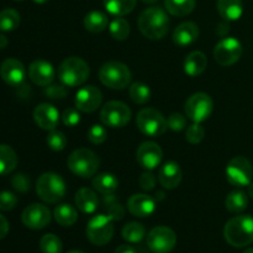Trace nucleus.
I'll return each instance as SVG.
<instances>
[{"label": "nucleus", "instance_id": "nucleus-1", "mask_svg": "<svg viewBox=\"0 0 253 253\" xmlns=\"http://www.w3.org/2000/svg\"><path fill=\"white\" fill-rule=\"evenodd\" d=\"M169 17L167 11L160 6H151L143 10L137 20L141 34L148 40H162L169 30Z\"/></svg>", "mask_w": 253, "mask_h": 253}, {"label": "nucleus", "instance_id": "nucleus-2", "mask_svg": "<svg viewBox=\"0 0 253 253\" xmlns=\"http://www.w3.org/2000/svg\"><path fill=\"white\" fill-rule=\"evenodd\" d=\"M224 237L234 247H246L253 242V217L239 215L230 219L224 226Z\"/></svg>", "mask_w": 253, "mask_h": 253}, {"label": "nucleus", "instance_id": "nucleus-3", "mask_svg": "<svg viewBox=\"0 0 253 253\" xmlns=\"http://www.w3.org/2000/svg\"><path fill=\"white\" fill-rule=\"evenodd\" d=\"M67 166L74 175L83 179L94 177L100 167V158L89 148H78L69 155Z\"/></svg>", "mask_w": 253, "mask_h": 253}, {"label": "nucleus", "instance_id": "nucleus-4", "mask_svg": "<svg viewBox=\"0 0 253 253\" xmlns=\"http://www.w3.org/2000/svg\"><path fill=\"white\" fill-rule=\"evenodd\" d=\"M89 74L88 63L79 57H68L58 67V79L69 88L83 85L88 81Z\"/></svg>", "mask_w": 253, "mask_h": 253}, {"label": "nucleus", "instance_id": "nucleus-5", "mask_svg": "<svg viewBox=\"0 0 253 253\" xmlns=\"http://www.w3.org/2000/svg\"><path fill=\"white\" fill-rule=\"evenodd\" d=\"M99 79L108 88L123 90L130 86L132 74L126 64L118 61H109L99 69Z\"/></svg>", "mask_w": 253, "mask_h": 253}, {"label": "nucleus", "instance_id": "nucleus-6", "mask_svg": "<svg viewBox=\"0 0 253 253\" xmlns=\"http://www.w3.org/2000/svg\"><path fill=\"white\" fill-rule=\"evenodd\" d=\"M67 192L66 182L59 174L47 172L40 175L36 183V193L41 200L48 204H57L64 198Z\"/></svg>", "mask_w": 253, "mask_h": 253}, {"label": "nucleus", "instance_id": "nucleus-7", "mask_svg": "<svg viewBox=\"0 0 253 253\" xmlns=\"http://www.w3.org/2000/svg\"><path fill=\"white\" fill-rule=\"evenodd\" d=\"M137 128L148 137H158L167 131V119L161 111L153 108H145L136 116Z\"/></svg>", "mask_w": 253, "mask_h": 253}, {"label": "nucleus", "instance_id": "nucleus-8", "mask_svg": "<svg viewBox=\"0 0 253 253\" xmlns=\"http://www.w3.org/2000/svg\"><path fill=\"white\" fill-rule=\"evenodd\" d=\"M114 220L106 214H98L86 225V237L95 246H105L114 236Z\"/></svg>", "mask_w": 253, "mask_h": 253}, {"label": "nucleus", "instance_id": "nucleus-9", "mask_svg": "<svg viewBox=\"0 0 253 253\" xmlns=\"http://www.w3.org/2000/svg\"><path fill=\"white\" fill-rule=\"evenodd\" d=\"M131 109L119 100L108 101L100 110V120L104 126L111 128H121L131 120Z\"/></svg>", "mask_w": 253, "mask_h": 253}, {"label": "nucleus", "instance_id": "nucleus-10", "mask_svg": "<svg viewBox=\"0 0 253 253\" xmlns=\"http://www.w3.org/2000/svg\"><path fill=\"white\" fill-rule=\"evenodd\" d=\"M185 115L193 123H204L214 111V101L207 93H195L185 101Z\"/></svg>", "mask_w": 253, "mask_h": 253}, {"label": "nucleus", "instance_id": "nucleus-11", "mask_svg": "<svg viewBox=\"0 0 253 253\" xmlns=\"http://www.w3.org/2000/svg\"><path fill=\"white\" fill-rule=\"evenodd\" d=\"M225 174L230 184L236 188H244L252 182L253 167L246 157L237 156L226 166Z\"/></svg>", "mask_w": 253, "mask_h": 253}, {"label": "nucleus", "instance_id": "nucleus-12", "mask_svg": "<svg viewBox=\"0 0 253 253\" xmlns=\"http://www.w3.org/2000/svg\"><path fill=\"white\" fill-rule=\"evenodd\" d=\"M242 53H244L242 43L235 37L222 39L219 43H216L214 52H212L216 63L222 67H230L239 62Z\"/></svg>", "mask_w": 253, "mask_h": 253}, {"label": "nucleus", "instance_id": "nucleus-13", "mask_svg": "<svg viewBox=\"0 0 253 253\" xmlns=\"http://www.w3.org/2000/svg\"><path fill=\"white\" fill-rule=\"evenodd\" d=\"M177 245V235L170 227L157 226L147 235V246L153 253H169Z\"/></svg>", "mask_w": 253, "mask_h": 253}, {"label": "nucleus", "instance_id": "nucleus-14", "mask_svg": "<svg viewBox=\"0 0 253 253\" xmlns=\"http://www.w3.org/2000/svg\"><path fill=\"white\" fill-rule=\"evenodd\" d=\"M51 219V210L46 205L39 204V203H35V204H31L27 208H25L21 215L22 224L27 229L31 230L44 229V227L49 225Z\"/></svg>", "mask_w": 253, "mask_h": 253}, {"label": "nucleus", "instance_id": "nucleus-15", "mask_svg": "<svg viewBox=\"0 0 253 253\" xmlns=\"http://www.w3.org/2000/svg\"><path fill=\"white\" fill-rule=\"evenodd\" d=\"M103 103V94L95 85L82 86L76 94L74 105L82 113L90 114L98 110Z\"/></svg>", "mask_w": 253, "mask_h": 253}, {"label": "nucleus", "instance_id": "nucleus-16", "mask_svg": "<svg viewBox=\"0 0 253 253\" xmlns=\"http://www.w3.org/2000/svg\"><path fill=\"white\" fill-rule=\"evenodd\" d=\"M162 148L153 141H145L136 151V161L146 170L156 169L162 162Z\"/></svg>", "mask_w": 253, "mask_h": 253}, {"label": "nucleus", "instance_id": "nucleus-17", "mask_svg": "<svg viewBox=\"0 0 253 253\" xmlns=\"http://www.w3.org/2000/svg\"><path fill=\"white\" fill-rule=\"evenodd\" d=\"M29 78L36 85L47 86L53 83L56 78V69L49 62L44 59H37L30 64Z\"/></svg>", "mask_w": 253, "mask_h": 253}, {"label": "nucleus", "instance_id": "nucleus-18", "mask_svg": "<svg viewBox=\"0 0 253 253\" xmlns=\"http://www.w3.org/2000/svg\"><path fill=\"white\" fill-rule=\"evenodd\" d=\"M59 111L52 104L42 103L34 110V120L40 128L46 131L56 130L59 124Z\"/></svg>", "mask_w": 253, "mask_h": 253}, {"label": "nucleus", "instance_id": "nucleus-19", "mask_svg": "<svg viewBox=\"0 0 253 253\" xmlns=\"http://www.w3.org/2000/svg\"><path fill=\"white\" fill-rule=\"evenodd\" d=\"M1 79L10 86H20L26 78V69L24 64L15 58L5 59L0 67Z\"/></svg>", "mask_w": 253, "mask_h": 253}, {"label": "nucleus", "instance_id": "nucleus-20", "mask_svg": "<svg viewBox=\"0 0 253 253\" xmlns=\"http://www.w3.org/2000/svg\"><path fill=\"white\" fill-rule=\"evenodd\" d=\"M127 210L136 217H148L155 212L156 200L147 194H133L127 200Z\"/></svg>", "mask_w": 253, "mask_h": 253}, {"label": "nucleus", "instance_id": "nucleus-21", "mask_svg": "<svg viewBox=\"0 0 253 253\" xmlns=\"http://www.w3.org/2000/svg\"><path fill=\"white\" fill-rule=\"evenodd\" d=\"M183 173L180 169L179 165L174 161H168L162 167L160 168L158 172V182L165 189L172 190L179 187L182 182Z\"/></svg>", "mask_w": 253, "mask_h": 253}, {"label": "nucleus", "instance_id": "nucleus-22", "mask_svg": "<svg viewBox=\"0 0 253 253\" xmlns=\"http://www.w3.org/2000/svg\"><path fill=\"white\" fill-rule=\"evenodd\" d=\"M199 27L192 21H185L178 25L172 35L173 42L178 47H188L194 43L199 37Z\"/></svg>", "mask_w": 253, "mask_h": 253}, {"label": "nucleus", "instance_id": "nucleus-23", "mask_svg": "<svg viewBox=\"0 0 253 253\" xmlns=\"http://www.w3.org/2000/svg\"><path fill=\"white\" fill-rule=\"evenodd\" d=\"M76 207L83 214H94L99 208V198L94 190L89 188H81L74 198Z\"/></svg>", "mask_w": 253, "mask_h": 253}, {"label": "nucleus", "instance_id": "nucleus-24", "mask_svg": "<svg viewBox=\"0 0 253 253\" xmlns=\"http://www.w3.org/2000/svg\"><path fill=\"white\" fill-rule=\"evenodd\" d=\"M208 67V58L202 51H193L185 57L183 68H184L185 74L194 78L199 77L200 74L204 73Z\"/></svg>", "mask_w": 253, "mask_h": 253}, {"label": "nucleus", "instance_id": "nucleus-25", "mask_svg": "<svg viewBox=\"0 0 253 253\" xmlns=\"http://www.w3.org/2000/svg\"><path fill=\"white\" fill-rule=\"evenodd\" d=\"M216 7L225 21H236L244 14L242 0H217Z\"/></svg>", "mask_w": 253, "mask_h": 253}, {"label": "nucleus", "instance_id": "nucleus-26", "mask_svg": "<svg viewBox=\"0 0 253 253\" xmlns=\"http://www.w3.org/2000/svg\"><path fill=\"white\" fill-rule=\"evenodd\" d=\"M93 188L103 195H110L119 188V179L113 173H99L93 178Z\"/></svg>", "mask_w": 253, "mask_h": 253}, {"label": "nucleus", "instance_id": "nucleus-27", "mask_svg": "<svg viewBox=\"0 0 253 253\" xmlns=\"http://www.w3.org/2000/svg\"><path fill=\"white\" fill-rule=\"evenodd\" d=\"M109 24L110 22H109L108 15L99 10H93L84 17V27L86 31L91 34H100L105 31L106 27H109Z\"/></svg>", "mask_w": 253, "mask_h": 253}, {"label": "nucleus", "instance_id": "nucleus-28", "mask_svg": "<svg viewBox=\"0 0 253 253\" xmlns=\"http://www.w3.org/2000/svg\"><path fill=\"white\" fill-rule=\"evenodd\" d=\"M53 217L61 226H72L78 220V211L71 204H59L54 208Z\"/></svg>", "mask_w": 253, "mask_h": 253}, {"label": "nucleus", "instance_id": "nucleus-29", "mask_svg": "<svg viewBox=\"0 0 253 253\" xmlns=\"http://www.w3.org/2000/svg\"><path fill=\"white\" fill-rule=\"evenodd\" d=\"M17 155L9 145H0V175H7L16 168Z\"/></svg>", "mask_w": 253, "mask_h": 253}, {"label": "nucleus", "instance_id": "nucleus-30", "mask_svg": "<svg viewBox=\"0 0 253 253\" xmlns=\"http://www.w3.org/2000/svg\"><path fill=\"white\" fill-rule=\"evenodd\" d=\"M195 0H165V9L173 16H187L195 9Z\"/></svg>", "mask_w": 253, "mask_h": 253}, {"label": "nucleus", "instance_id": "nucleus-31", "mask_svg": "<svg viewBox=\"0 0 253 253\" xmlns=\"http://www.w3.org/2000/svg\"><path fill=\"white\" fill-rule=\"evenodd\" d=\"M106 11L115 17H123L132 12L137 0H103Z\"/></svg>", "mask_w": 253, "mask_h": 253}, {"label": "nucleus", "instance_id": "nucleus-32", "mask_svg": "<svg viewBox=\"0 0 253 253\" xmlns=\"http://www.w3.org/2000/svg\"><path fill=\"white\" fill-rule=\"evenodd\" d=\"M225 207L232 214H241L249 207V194L242 190H234L226 197Z\"/></svg>", "mask_w": 253, "mask_h": 253}, {"label": "nucleus", "instance_id": "nucleus-33", "mask_svg": "<svg viewBox=\"0 0 253 253\" xmlns=\"http://www.w3.org/2000/svg\"><path fill=\"white\" fill-rule=\"evenodd\" d=\"M128 94L131 100L138 105H145L151 99V89L142 82H135L128 86Z\"/></svg>", "mask_w": 253, "mask_h": 253}, {"label": "nucleus", "instance_id": "nucleus-34", "mask_svg": "<svg viewBox=\"0 0 253 253\" xmlns=\"http://www.w3.org/2000/svg\"><path fill=\"white\" fill-rule=\"evenodd\" d=\"M21 17L14 9H4L0 11V31L10 32L19 27Z\"/></svg>", "mask_w": 253, "mask_h": 253}, {"label": "nucleus", "instance_id": "nucleus-35", "mask_svg": "<svg viewBox=\"0 0 253 253\" xmlns=\"http://www.w3.org/2000/svg\"><path fill=\"white\" fill-rule=\"evenodd\" d=\"M146 236V229L142 224L131 221L126 224L123 229V237L130 244H138Z\"/></svg>", "mask_w": 253, "mask_h": 253}, {"label": "nucleus", "instance_id": "nucleus-36", "mask_svg": "<svg viewBox=\"0 0 253 253\" xmlns=\"http://www.w3.org/2000/svg\"><path fill=\"white\" fill-rule=\"evenodd\" d=\"M109 32L116 41H125L130 35V24L124 17H115L109 24Z\"/></svg>", "mask_w": 253, "mask_h": 253}, {"label": "nucleus", "instance_id": "nucleus-37", "mask_svg": "<svg viewBox=\"0 0 253 253\" xmlns=\"http://www.w3.org/2000/svg\"><path fill=\"white\" fill-rule=\"evenodd\" d=\"M103 205H104V210H105L104 214L109 215L114 221H115V220H121L124 217L125 210H124L123 205L119 203V200H116V198L114 197V194L104 195Z\"/></svg>", "mask_w": 253, "mask_h": 253}, {"label": "nucleus", "instance_id": "nucleus-38", "mask_svg": "<svg viewBox=\"0 0 253 253\" xmlns=\"http://www.w3.org/2000/svg\"><path fill=\"white\" fill-rule=\"evenodd\" d=\"M40 250L42 253H62L63 245L58 236L53 234H46L40 240Z\"/></svg>", "mask_w": 253, "mask_h": 253}, {"label": "nucleus", "instance_id": "nucleus-39", "mask_svg": "<svg viewBox=\"0 0 253 253\" xmlns=\"http://www.w3.org/2000/svg\"><path fill=\"white\" fill-rule=\"evenodd\" d=\"M46 142L52 151L61 152V151H63L64 148H66L67 137L62 131L53 130V131H49L48 136H47L46 138Z\"/></svg>", "mask_w": 253, "mask_h": 253}, {"label": "nucleus", "instance_id": "nucleus-40", "mask_svg": "<svg viewBox=\"0 0 253 253\" xmlns=\"http://www.w3.org/2000/svg\"><path fill=\"white\" fill-rule=\"evenodd\" d=\"M86 137H88L89 142L93 145H101L108 138V131L100 124H94L86 132Z\"/></svg>", "mask_w": 253, "mask_h": 253}, {"label": "nucleus", "instance_id": "nucleus-41", "mask_svg": "<svg viewBox=\"0 0 253 253\" xmlns=\"http://www.w3.org/2000/svg\"><path fill=\"white\" fill-rule=\"evenodd\" d=\"M205 137V128L199 123H193L185 130V140L192 145H198Z\"/></svg>", "mask_w": 253, "mask_h": 253}, {"label": "nucleus", "instance_id": "nucleus-42", "mask_svg": "<svg viewBox=\"0 0 253 253\" xmlns=\"http://www.w3.org/2000/svg\"><path fill=\"white\" fill-rule=\"evenodd\" d=\"M167 125L168 128L172 131L179 132V131L184 130L187 127V118L180 113H173L168 116L167 119Z\"/></svg>", "mask_w": 253, "mask_h": 253}, {"label": "nucleus", "instance_id": "nucleus-43", "mask_svg": "<svg viewBox=\"0 0 253 253\" xmlns=\"http://www.w3.org/2000/svg\"><path fill=\"white\" fill-rule=\"evenodd\" d=\"M62 123L67 126V127H76L79 123H81V113L78 109L68 108L63 111L62 114Z\"/></svg>", "mask_w": 253, "mask_h": 253}, {"label": "nucleus", "instance_id": "nucleus-44", "mask_svg": "<svg viewBox=\"0 0 253 253\" xmlns=\"http://www.w3.org/2000/svg\"><path fill=\"white\" fill-rule=\"evenodd\" d=\"M44 94L47 98L49 99H64L68 94L66 85L64 84H49V85L44 86Z\"/></svg>", "mask_w": 253, "mask_h": 253}, {"label": "nucleus", "instance_id": "nucleus-45", "mask_svg": "<svg viewBox=\"0 0 253 253\" xmlns=\"http://www.w3.org/2000/svg\"><path fill=\"white\" fill-rule=\"evenodd\" d=\"M17 204V197L11 192H5L0 193V210L4 211H9V210L14 209Z\"/></svg>", "mask_w": 253, "mask_h": 253}, {"label": "nucleus", "instance_id": "nucleus-46", "mask_svg": "<svg viewBox=\"0 0 253 253\" xmlns=\"http://www.w3.org/2000/svg\"><path fill=\"white\" fill-rule=\"evenodd\" d=\"M11 184L14 187L15 190L20 193H26L27 190L30 189V185H31V182H30V178L27 177L24 173H19V174L15 175L11 179Z\"/></svg>", "mask_w": 253, "mask_h": 253}, {"label": "nucleus", "instance_id": "nucleus-47", "mask_svg": "<svg viewBox=\"0 0 253 253\" xmlns=\"http://www.w3.org/2000/svg\"><path fill=\"white\" fill-rule=\"evenodd\" d=\"M138 184H140L141 189L146 190V192H150V190L155 189L156 187V177L151 173V170H146L145 173H142L138 179Z\"/></svg>", "mask_w": 253, "mask_h": 253}, {"label": "nucleus", "instance_id": "nucleus-48", "mask_svg": "<svg viewBox=\"0 0 253 253\" xmlns=\"http://www.w3.org/2000/svg\"><path fill=\"white\" fill-rule=\"evenodd\" d=\"M7 232H9V222H7L6 217L0 214V240L4 239Z\"/></svg>", "mask_w": 253, "mask_h": 253}, {"label": "nucleus", "instance_id": "nucleus-49", "mask_svg": "<svg viewBox=\"0 0 253 253\" xmlns=\"http://www.w3.org/2000/svg\"><path fill=\"white\" fill-rule=\"evenodd\" d=\"M114 253H137V252H136V250L133 249V247L128 246V245H121V246H119L118 249L115 250V252Z\"/></svg>", "mask_w": 253, "mask_h": 253}, {"label": "nucleus", "instance_id": "nucleus-50", "mask_svg": "<svg viewBox=\"0 0 253 253\" xmlns=\"http://www.w3.org/2000/svg\"><path fill=\"white\" fill-rule=\"evenodd\" d=\"M7 46V39L4 35H0V48H5Z\"/></svg>", "mask_w": 253, "mask_h": 253}, {"label": "nucleus", "instance_id": "nucleus-51", "mask_svg": "<svg viewBox=\"0 0 253 253\" xmlns=\"http://www.w3.org/2000/svg\"><path fill=\"white\" fill-rule=\"evenodd\" d=\"M247 194H249V197H251L253 199V182H251L249 185H247Z\"/></svg>", "mask_w": 253, "mask_h": 253}, {"label": "nucleus", "instance_id": "nucleus-52", "mask_svg": "<svg viewBox=\"0 0 253 253\" xmlns=\"http://www.w3.org/2000/svg\"><path fill=\"white\" fill-rule=\"evenodd\" d=\"M32 1L36 2V4H39V5H42V4H46L48 0H32Z\"/></svg>", "mask_w": 253, "mask_h": 253}, {"label": "nucleus", "instance_id": "nucleus-53", "mask_svg": "<svg viewBox=\"0 0 253 253\" xmlns=\"http://www.w3.org/2000/svg\"><path fill=\"white\" fill-rule=\"evenodd\" d=\"M142 2H146V4H155L156 1H158V0H141Z\"/></svg>", "mask_w": 253, "mask_h": 253}, {"label": "nucleus", "instance_id": "nucleus-54", "mask_svg": "<svg viewBox=\"0 0 253 253\" xmlns=\"http://www.w3.org/2000/svg\"><path fill=\"white\" fill-rule=\"evenodd\" d=\"M244 253H253V249H247V250H245Z\"/></svg>", "mask_w": 253, "mask_h": 253}, {"label": "nucleus", "instance_id": "nucleus-55", "mask_svg": "<svg viewBox=\"0 0 253 253\" xmlns=\"http://www.w3.org/2000/svg\"><path fill=\"white\" fill-rule=\"evenodd\" d=\"M68 253H84V252H82V251H78V250H74V251H69Z\"/></svg>", "mask_w": 253, "mask_h": 253}, {"label": "nucleus", "instance_id": "nucleus-56", "mask_svg": "<svg viewBox=\"0 0 253 253\" xmlns=\"http://www.w3.org/2000/svg\"><path fill=\"white\" fill-rule=\"evenodd\" d=\"M15 1H24V0H15Z\"/></svg>", "mask_w": 253, "mask_h": 253}]
</instances>
